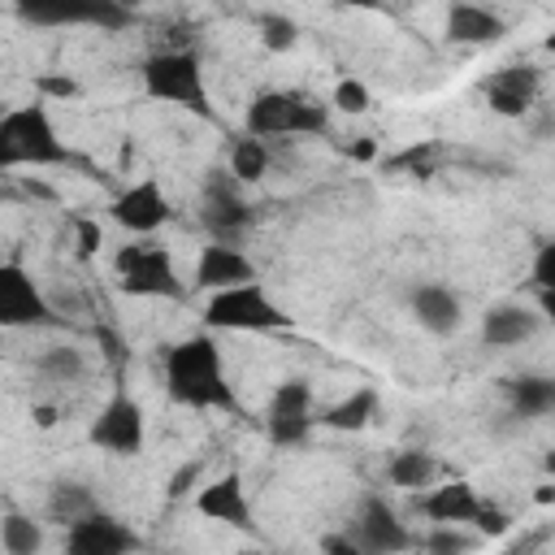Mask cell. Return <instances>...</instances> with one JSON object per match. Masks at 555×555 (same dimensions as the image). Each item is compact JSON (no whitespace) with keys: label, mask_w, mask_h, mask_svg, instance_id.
<instances>
[{"label":"cell","mask_w":555,"mask_h":555,"mask_svg":"<svg viewBox=\"0 0 555 555\" xmlns=\"http://www.w3.org/2000/svg\"><path fill=\"white\" fill-rule=\"evenodd\" d=\"M117 286L139 299H182V282L173 269V256L160 243H126L113 256Z\"/></svg>","instance_id":"8992f818"},{"label":"cell","mask_w":555,"mask_h":555,"mask_svg":"<svg viewBox=\"0 0 555 555\" xmlns=\"http://www.w3.org/2000/svg\"><path fill=\"white\" fill-rule=\"evenodd\" d=\"M377 416V390L373 386H356L347 399H338L334 408H325V416H321V425H330V429H364L369 421Z\"/></svg>","instance_id":"cb8c5ba5"},{"label":"cell","mask_w":555,"mask_h":555,"mask_svg":"<svg viewBox=\"0 0 555 555\" xmlns=\"http://www.w3.org/2000/svg\"><path fill=\"white\" fill-rule=\"evenodd\" d=\"M35 369H39L43 377H52V382H82V377H87V356H82V347H74V343H52V347L39 351Z\"/></svg>","instance_id":"4316f807"},{"label":"cell","mask_w":555,"mask_h":555,"mask_svg":"<svg viewBox=\"0 0 555 555\" xmlns=\"http://www.w3.org/2000/svg\"><path fill=\"white\" fill-rule=\"evenodd\" d=\"M0 546L9 555H35L43 546V525L35 516H26V512L0 516Z\"/></svg>","instance_id":"83f0119b"},{"label":"cell","mask_w":555,"mask_h":555,"mask_svg":"<svg viewBox=\"0 0 555 555\" xmlns=\"http://www.w3.org/2000/svg\"><path fill=\"white\" fill-rule=\"evenodd\" d=\"M473 525H477L481 533H503V529H507V516H503L494 503H486V499H481V512H477V520H473Z\"/></svg>","instance_id":"836d02e7"},{"label":"cell","mask_w":555,"mask_h":555,"mask_svg":"<svg viewBox=\"0 0 555 555\" xmlns=\"http://www.w3.org/2000/svg\"><path fill=\"white\" fill-rule=\"evenodd\" d=\"M13 13L26 26H91V30H126L134 9L121 0H13Z\"/></svg>","instance_id":"52a82bcc"},{"label":"cell","mask_w":555,"mask_h":555,"mask_svg":"<svg viewBox=\"0 0 555 555\" xmlns=\"http://www.w3.org/2000/svg\"><path fill=\"white\" fill-rule=\"evenodd\" d=\"M48 299L39 291V282L26 273V264L17 260H0V330H30V325H43L52 321L48 317Z\"/></svg>","instance_id":"8fae6325"},{"label":"cell","mask_w":555,"mask_h":555,"mask_svg":"<svg viewBox=\"0 0 555 555\" xmlns=\"http://www.w3.org/2000/svg\"><path fill=\"white\" fill-rule=\"evenodd\" d=\"M195 507L208 520H221V525H234V529H251V503L243 494V477L238 473H221V477L204 481L199 494H195Z\"/></svg>","instance_id":"d6986e66"},{"label":"cell","mask_w":555,"mask_h":555,"mask_svg":"<svg viewBox=\"0 0 555 555\" xmlns=\"http://www.w3.org/2000/svg\"><path fill=\"white\" fill-rule=\"evenodd\" d=\"M373 152H377V147H373V143H369V139H364V143H356V147H351V156H356V160H369V156H373Z\"/></svg>","instance_id":"8d00e7d4"},{"label":"cell","mask_w":555,"mask_h":555,"mask_svg":"<svg viewBox=\"0 0 555 555\" xmlns=\"http://www.w3.org/2000/svg\"><path fill=\"white\" fill-rule=\"evenodd\" d=\"M169 217H173V208H169V195H165V186H160L156 178H143V182L126 186V191L113 199V221H117L126 234H134V238L156 234Z\"/></svg>","instance_id":"4fadbf2b"},{"label":"cell","mask_w":555,"mask_h":555,"mask_svg":"<svg viewBox=\"0 0 555 555\" xmlns=\"http://www.w3.org/2000/svg\"><path fill=\"white\" fill-rule=\"evenodd\" d=\"M87 438H91V447H100V451H108V455H139L143 442H147V421H143L139 399H130L126 390H117V395L91 416Z\"/></svg>","instance_id":"30bf717a"},{"label":"cell","mask_w":555,"mask_h":555,"mask_svg":"<svg viewBox=\"0 0 555 555\" xmlns=\"http://www.w3.org/2000/svg\"><path fill=\"white\" fill-rule=\"evenodd\" d=\"M343 9H382V0H338Z\"/></svg>","instance_id":"74e56055"},{"label":"cell","mask_w":555,"mask_h":555,"mask_svg":"<svg viewBox=\"0 0 555 555\" xmlns=\"http://www.w3.org/2000/svg\"><path fill=\"white\" fill-rule=\"evenodd\" d=\"M416 507L434 520V525H473L481 512V494L468 481H442L434 490H425L416 499Z\"/></svg>","instance_id":"44dd1931"},{"label":"cell","mask_w":555,"mask_h":555,"mask_svg":"<svg viewBox=\"0 0 555 555\" xmlns=\"http://www.w3.org/2000/svg\"><path fill=\"white\" fill-rule=\"evenodd\" d=\"M260 43H264L269 52H286V48L299 43V26H295L291 17H282V13H269V17L260 22Z\"/></svg>","instance_id":"f1b7e54d"},{"label":"cell","mask_w":555,"mask_h":555,"mask_svg":"<svg viewBox=\"0 0 555 555\" xmlns=\"http://www.w3.org/2000/svg\"><path fill=\"white\" fill-rule=\"evenodd\" d=\"M408 308H412L416 325L429 330V334H438V338L455 334L460 321H464V299H460V291H451L447 282H421V286H412Z\"/></svg>","instance_id":"2e32d148"},{"label":"cell","mask_w":555,"mask_h":555,"mask_svg":"<svg viewBox=\"0 0 555 555\" xmlns=\"http://www.w3.org/2000/svg\"><path fill=\"white\" fill-rule=\"evenodd\" d=\"M507 35V22L477 4V0H451L447 4V39L451 43H464V48H490Z\"/></svg>","instance_id":"ac0fdd59"},{"label":"cell","mask_w":555,"mask_h":555,"mask_svg":"<svg viewBox=\"0 0 555 555\" xmlns=\"http://www.w3.org/2000/svg\"><path fill=\"white\" fill-rule=\"evenodd\" d=\"M243 186H251V182H260L264 173H269V147H264V139H256V134H238L234 143H230V165H225Z\"/></svg>","instance_id":"484cf974"},{"label":"cell","mask_w":555,"mask_h":555,"mask_svg":"<svg viewBox=\"0 0 555 555\" xmlns=\"http://www.w3.org/2000/svg\"><path fill=\"white\" fill-rule=\"evenodd\" d=\"M17 165H35V169L78 165L74 147L61 139L43 104H17L0 113V169H17Z\"/></svg>","instance_id":"7a4b0ae2"},{"label":"cell","mask_w":555,"mask_h":555,"mask_svg":"<svg viewBox=\"0 0 555 555\" xmlns=\"http://www.w3.org/2000/svg\"><path fill=\"white\" fill-rule=\"evenodd\" d=\"M542 330V312L525 304H494L481 312V343L486 347H520Z\"/></svg>","instance_id":"ffe728a7"},{"label":"cell","mask_w":555,"mask_h":555,"mask_svg":"<svg viewBox=\"0 0 555 555\" xmlns=\"http://www.w3.org/2000/svg\"><path fill=\"white\" fill-rule=\"evenodd\" d=\"M251 278H260L251 256L243 247L225 243V238L204 243L199 256H195V286L199 291H225V286H238V282H251Z\"/></svg>","instance_id":"9a60e30c"},{"label":"cell","mask_w":555,"mask_h":555,"mask_svg":"<svg viewBox=\"0 0 555 555\" xmlns=\"http://www.w3.org/2000/svg\"><path fill=\"white\" fill-rule=\"evenodd\" d=\"M121 4H126V9H139V4H147V0H121Z\"/></svg>","instance_id":"f35d334b"},{"label":"cell","mask_w":555,"mask_h":555,"mask_svg":"<svg viewBox=\"0 0 555 555\" xmlns=\"http://www.w3.org/2000/svg\"><path fill=\"white\" fill-rule=\"evenodd\" d=\"M507 390V403H512V416L520 421H538L555 408V382L546 373H520V377H507L503 382Z\"/></svg>","instance_id":"7402d4cb"},{"label":"cell","mask_w":555,"mask_h":555,"mask_svg":"<svg viewBox=\"0 0 555 555\" xmlns=\"http://www.w3.org/2000/svg\"><path fill=\"white\" fill-rule=\"evenodd\" d=\"M338 113H351V117H360V113H369V104H373V95H369V87L360 82V78H343L338 87H334V100H330Z\"/></svg>","instance_id":"4dcf8cb0"},{"label":"cell","mask_w":555,"mask_h":555,"mask_svg":"<svg viewBox=\"0 0 555 555\" xmlns=\"http://www.w3.org/2000/svg\"><path fill=\"white\" fill-rule=\"evenodd\" d=\"M425 546H429L434 555H455V551H468L473 538L460 533V525H434V533L425 538Z\"/></svg>","instance_id":"1f68e13d"},{"label":"cell","mask_w":555,"mask_h":555,"mask_svg":"<svg viewBox=\"0 0 555 555\" xmlns=\"http://www.w3.org/2000/svg\"><path fill=\"white\" fill-rule=\"evenodd\" d=\"M199 473H204V464H199V460L182 464V468H178V473L169 477V499H182V494H186V490H191V486L199 481Z\"/></svg>","instance_id":"d6a6232c"},{"label":"cell","mask_w":555,"mask_h":555,"mask_svg":"<svg viewBox=\"0 0 555 555\" xmlns=\"http://www.w3.org/2000/svg\"><path fill=\"white\" fill-rule=\"evenodd\" d=\"M0 338H4V330H0Z\"/></svg>","instance_id":"ab89813d"},{"label":"cell","mask_w":555,"mask_h":555,"mask_svg":"<svg viewBox=\"0 0 555 555\" xmlns=\"http://www.w3.org/2000/svg\"><path fill=\"white\" fill-rule=\"evenodd\" d=\"M291 312H282V304L269 299V291L260 286V278L225 286V291H208L204 304V330H243V334H273L286 330Z\"/></svg>","instance_id":"277c9868"},{"label":"cell","mask_w":555,"mask_h":555,"mask_svg":"<svg viewBox=\"0 0 555 555\" xmlns=\"http://www.w3.org/2000/svg\"><path fill=\"white\" fill-rule=\"evenodd\" d=\"M538 295H542V312L551 308V291H555V243H538L533 251V269H529Z\"/></svg>","instance_id":"f546056e"},{"label":"cell","mask_w":555,"mask_h":555,"mask_svg":"<svg viewBox=\"0 0 555 555\" xmlns=\"http://www.w3.org/2000/svg\"><path fill=\"white\" fill-rule=\"evenodd\" d=\"M199 221L212 230V238L234 243L251 221H256V204L247 199L243 182L230 169H208L199 182Z\"/></svg>","instance_id":"ba28073f"},{"label":"cell","mask_w":555,"mask_h":555,"mask_svg":"<svg viewBox=\"0 0 555 555\" xmlns=\"http://www.w3.org/2000/svg\"><path fill=\"white\" fill-rule=\"evenodd\" d=\"M312 386L304 377H286L273 386L264 408V434L278 447H304L312 434Z\"/></svg>","instance_id":"9c48e42d"},{"label":"cell","mask_w":555,"mask_h":555,"mask_svg":"<svg viewBox=\"0 0 555 555\" xmlns=\"http://www.w3.org/2000/svg\"><path fill=\"white\" fill-rule=\"evenodd\" d=\"M351 542H356V551H369V555H395V551L416 546V538L408 533V525L395 516V507H390L382 494H369V499L360 503Z\"/></svg>","instance_id":"7c38bea8"},{"label":"cell","mask_w":555,"mask_h":555,"mask_svg":"<svg viewBox=\"0 0 555 555\" xmlns=\"http://www.w3.org/2000/svg\"><path fill=\"white\" fill-rule=\"evenodd\" d=\"M30 416H35V421H39L43 429H48V425H56V408H48V403H39V408H35Z\"/></svg>","instance_id":"d590c367"},{"label":"cell","mask_w":555,"mask_h":555,"mask_svg":"<svg viewBox=\"0 0 555 555\" xmlns=\"http://www.w3.org/2000/svg\"><path fill=\"white\" fill-rule=\"evenodd\" d=\"M243 126H247V134H256V139L325 134L330 108H325L317 95H299V91H260V95L247 104Z\"/></svg>","instance_id":"5b68a950"},{"label":"cell","mask_w":555,"mask_h":555,"mask_svg":"<svg viewBox=\"0 0 555 555\" xmlns=\"http://www.w3.org/2000/svg\"><path fill=\"white\" fill-rule=\"evenodd\" d=\"M91 507H95V494H91V486H82V481H69V477L52 481V490H48V520H52V525H69V520L87 516Z\"/></svg>","instance_id":"d4e9b609"},{"label":"cell","mask_w":555,"mask_h":555,"mask_svg":"<svg viewBox=\"0 0 555 555\" xmlns=\"http://www.w3.org/2000/svg\"><path fill=\"white\" fill-rule=\"evenodd\" d=\"M78 238H82V243H78V251H82V256H91V251L100 247V230H95L91 221H78Z\"/></svg>","instance_id":"e575fe53"},{"label":"cell","mask_w":555,"mask_h":555,"mask_svg":"<svg viewBox=\"0 0 555 555\" xmlns=\"http://www.w3.org/2000/svg\"><path fill=\"white\" fill-rule=\"evenodd\" d=\"M538 69L533 65H503L486 78V104L499 113V117H525L538 100Z\"/></svg>","instance_id":"e0dca14e"},{"label":"cell","mask_w":555,"mask_h":555,"mask_svg":"<svg viewBox=\"0 0 555 555\" xmlns=\"http://www.w3.org/2000/svg\"><path fill=\"white\" fill-rule=\"evenodd\" d=\"M165 390L182 408L238 412V395L225 377V360L212 334H191L165 347Z\"/></svg>","instance_id":"6da1fadb"},{"label":"cell","mask_w":555,"mask_h":555,"mask_svg":"<svg viewBox=\"0 0 555 555\" xmlns=\"http://www.w3.org/2000/svg\"><path fill=\"white\" fill-rule=\"evenodd\" d=\"M143 78V91L160 104H173V108H186L195 117H208V87H204V65H199V52L191 48H165V52H152L139 69Z\"/></svg>","instance_id":"3957f363"},{"label":"cell","mask_w":555,"mask_h":555,"mask_svg":"<svg viewBox=\"0 0 555 555\" xmlns=\"http://www.w3.org/2000/svg\"><path fill=\"white\" fill-rule=\"evenodd\" d=\"M386 477H390V486H399V490H425V486H434V477H438V460H434L429 451H421V447H408V451H395V455H390Z\"/></svg>","instance_id":"603a6c76"},{"label":"cell","mask_w":555,"mask_h":555,"mask_svg":"<svg viewBox=\"0 0 555 555\" xmlns=\"http://www.w3.org/2000/svg\"><path fill=\"white\" fill-rule=\"evenodd\" d=\"M134 546H139V533L100 507H91L87 516L65 525V551H74V555H126Z\"/></svg>","instance_id":"5bb4252c"}]
</instances>
